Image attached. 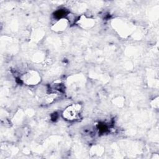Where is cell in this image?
<instances>
[{
    "label": "cell",
    "instance_id": "cell-1",
    "mask_svg": "<svg viewBox=\"0 0 159 159\" xmlns=\"http://www.w3.org/2000/svg\"><path fill=\"white\" fill-rule=\"evenodd\" d=\"M80 111V106L79 105L73 104L69 106L63 112V116L68 120H74L76 119Z\"/></svg>",
    "mask_w": 159,
    "mask_h": 159
}]
</instances>
